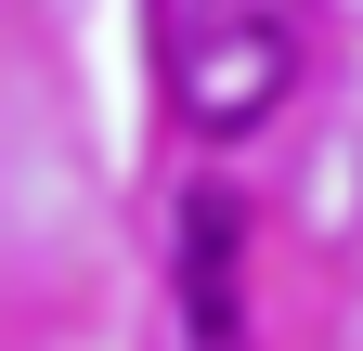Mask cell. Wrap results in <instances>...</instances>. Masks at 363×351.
<instances>
[{
	"instance_id": "6da1fadb",
	"label": "cell",
	"mask_w": 363,
	"mask_h": 351,
	"mask_svg": "<svg viewBox=\"0 0 363 351\" xmlns=\"http://www.w3.org/2000/svg\"><path fill=\"white\" fill-rule=\"evenodd\" d=\"M298 65H311V0H182V26H169V104L208 144L259 130L298 92Z\"/></svg>"
},
{
	"instance_id": "7a4b0ae2",
	"label": "cell",
	"mask_w": 363,
	"mask_h": 351,
	"mask_svg": "<svg viewBox=\"0 0 363 351\" xmlns=\"http://www.w3.org/2000/svg\"><path fill=\"white\" fill-rule=\"evenodd\" d=\"M234 247H247V208L234 195H195V208H182V313H195V351H247Z\"/></svg>"
}]
</instances>
